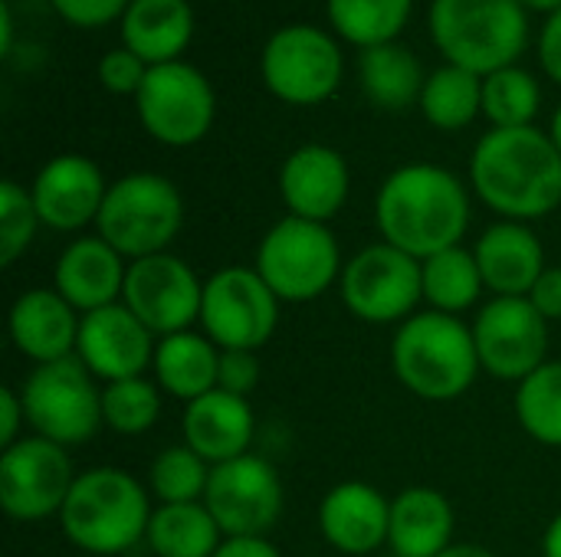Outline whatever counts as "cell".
Listing matches in <instances>:
<instances>
[{"label":"cell","mask_w":561,"mask_h":557,"mask_svg":"<svg viewBox=\"0 0 561 557\" xmlns=\"http://www.w3.org/2000/svg\"><path fill=\"white\" fill-rule=\"evenodd\" d=\"M477 197L506 220H539L561 204V154L536 125L493 128L470 158Z\"/></svg>","instance_id":"1"},{"label":"cell","mask_w":561,"mask_h":557,"mask_svg":"<svg viewBox=\"0 0 561 557\" xmlns=\"http://www.w3.org/2000/svg\"><path fill=\"white\" fill-rule=\"evenodd\" d=\"M375 213L385 243L424 263L460 246L470 223V194L447 167L404 164L381 184Z\"/></svg>","instance_id":"2"},{"label":"cell","mask_w":561,"mask_h":557,"mask_svg":"<svg viewBox=\"0 0 561 557\" xmlns=\"http://www.w3.org/2000/svg\"><path fill=\"white\" fill-rule=\"evenodd\" d=\"M59 522L79 552L92 557L122 555L148 535V492L128 473L99 466L76 476Z\"/></svg>","instance_id":"3"},{"label":"cell","mask_w":561,"mask_h":557,"mask_svg":"<svg viewBox=\"0 0 561 557\" xmlns=\"http://www.w3.org/2000/svg\"><path fill=\"white\" fill-rule=\"evenodd\" d=\"M391 364L401 384L424 401H454L483 371L473 328L447 312H421L401 322Z\"/></svg>","instance_id":"4"},{"label":"cell","mask_w":561,"mask_h":557,"mask_svg":"<svg viewBox=\"0 0 561 557\" xmlns=\"http://www.w3.org/2000/svg\"><path fill=\"white\" fill-rule=\"evenodd\" d=\"M431 36L450 66L490 76L516 66L529 43V20L519 0H434Z\"/></svg>","instance_id":"5"},{"label":"cell","mask_w":561,"mask_h":557,"mask_svg":"<svg viewBox=\"0 0 561 557\" xmlns=\"http://www.w3.org/2000/svg\"><path fill=\"white\" fill-rule=\"evenodd\" d=\"M95 227L99 236L131 263L158 256L174 243L184 227V200L178 187L161 174H125L108 184Z\"/></svg>","instance_id":"6"},{"label":"cell","mask_w":561,"mask_h":557,"mask_svg":"<svg viewBox=\"0 0 561 557\" xmlns=\"http://www.w3.org/2000/svg\"><path fill=\"white\" fill-rule=\"evenodd\" d=\"M256 272L279 302H312L342 272L339 243L325 223L289 213L263 236Z\"/></svg>","instance_id":"7"},{"label":"cell","mask_w":561,"mask_h":557,"mask_svg":"<svg viewBox=\"0 0 561 557\" xmlns=\"http://www.w3.org/2000/svg\"><path fill=\"white\" fill-rule=\"evenodd\" d=\"M26 423L36 437L59 446H76L95 437L102 420V391L92 384V371L79 358L36 364L20 391Z\"/></svg>","instance_id":"8"},{"label":"cell","mask_w":561,"mask_h":557,"mask_svg":"<svg viewBox=\"0 0 561 557\" xmlns=\"http://www.w3.org/2000/svg\"><path fill=\"white\" fill-rule=\"evenodd\" d=\"M342 49L339 43L309 23H293L276 30L260 56V72L266 89L289 105L329 102L342 82Z\"/></svg>","instance_id":"9"},{"label":"cell","mask_w":561,"mask_h":557,"mask_svg":"<svg viewBox=\"0 0 561 557\" xmlns=\"http://www.w3.org/2000/svg\"><path fill=\"white\" fill-rule=\"evenodd\" d=\"M135 105L145 131L168 148L197 144L210 131L217 115L210 79L197 66L181 59L151 66L141 92L135 95Z\"/></svg>","instance_id":"10"},{"label":"cell","mask_w":561,"mask_h":557,"mask_svg":"<svg viewBox=\"0 0 561 557\" xmlns=\"http://www.w3.org/2000/svg\"><path fill=\"white\" fill-rule=\"evenodd\" d=\"M279 299L256 269L230 266L204 282L201 325L220 351H256L270 341Z\"/></svg>","instance_id":"11"},{"label":"cell","mask_w":561,"mask_h":557,"mask_svg":"<svg viewBox=\"0 0 561 557\" xmlns=\"http://www.w3.org/2000/svg\"><path fill=\"white\" fill-rule=\"evenodd\" d=\"M424 295L421 259L391 243L365 246L342 269V299L348 312L371 325L408 322Z\"/></svg>","instance_id":"12"},{"label":"cell","mask_w":561,"mask_h":557,"mask_svg":"<svg viewBox=\"0 0 561 557\" xmlns=\"http://www.w3.org/2000/svg\"><path fill=\"white\" fill-rule=\"evenodd\" d=\"M72 483V463L53 440L26 437L0 456V506L16 522H39L62 512Z\"/></svg>","instance_id":"13"},{"label":"cell","mask_w":561,"mask_h":557,"mask_svg":"<svg viewBox=\"0 0 561 557\" xmlns=\"http://www.w3.org/2000/svg\"><path fill=\"white\" fill-rule=\"evenodd\" d=\"M204 506L227 538H263L283 512V483L260 456H237L210 469Z\"/></svg>","instance_id":"14"},{"label":"cell","mask_w":561,"mask_h":557,"mask_svg":"<svg viewBox=\"0 0 561 557\" xmlns=\"http://www.w3.org/2000/svg\"><path fill=\"white\" fill-rule=\"evenodd\" d=\"M480 368L500 381H526L546 364L549 322L526 295H496L473 322Z\"/></svg>","instance_id":"15"},{"label":"cell","mask_w":561,"mask_h":557,"mask_svg":"<svg viewBox=\"0 0 561 557\" xmlns=\"http://www.w3.org/2000/svg\"><path fill=\"white\" fill-rule=\"evenodd\" d=\"M122 302L135 312V318H141L151 335L168 338L187 332L191 322H201L204 282L184 259L158 253L128 266Z\"/></svg>","instance_id":"16"},{"label":"cell","mask_w":561,"mask_h":557,"mask_svg":"<svg viewBox=\"0 0 561 557\" xmlns=\"http://www.w3.org/2000/svg\"><path fill=\"white\" fill-rule=\"evenodd\" d=\"M76 358L108 384L141 378V371L154 364V335L125 302H115L82 315Z\"/></svg>","instance_id":"17"},{"label":"cell","mask_w":561,"mask_h":557,"mask_svg":"<svg viewBox=\"0 0 561 557\" xmlns=\"http://www.w3.org/2000/svg\"><path fill=\"white\" fill-rule=\"evenodd\" d=\"M105 194L108 184L99 164L82 154H59L46 161L30 187L39 223L59 233H72L92 223L102 210Z\"/></svg>","instance_id":"18"},{"label":"cell","mask_w":561,"mask_h":557,"mask_svg":"<svg viewBox=\"0 0 561 557\" xmlns=\"http://www.w3.org/2000/svg\"><path fill=\"white\" fill-rule=\"evenodd\" d=\"M279 194L293 217L325 223L348 200V164L329 144H302L283 161Z\"/></svg>","instance_id":"19"},{"label":"cell","mask_w":561,"mask_h":557,"mask_svg":"<svg viewBox=\"0 0 561 557\" xmlns=\"http://www.w3.org/2000/svg\"><path fill=\"white\" fill-rule=\"evenodd\" d=\"M76 309L53 289H30L10 309V338L20 355L36 364H53L72 358L79 345Z\"/></svg>","instance_id":"20"},{"label":"cell","mask_w":561,"mask_h":557,"mask_svg":"<svg viewBox=\"0 0 561 557\" xmlns=\"http://www.w3.org/2000/svg\"><path fill=\"white\" fill-rule=\"evenodd\" d=\"M102 236H82L69 243L56 263V292L82 315L115 305L125 289L128 266Z\"/></svg>","instance_id":"21"},{"label":"cell","mask_w":561,"mask_h":557,"mask_svg":"<svg viewBox=\"0 0 561 557\" xmlns=\"http://www.w3.org/2000/svg\"><path fill=\"white\" fill-rule=\"evenodd\" d=\"M319 525L332 548L345 555H368L388 542L391 502L365 483H342L322 499Z\"/></svg>","instance_id":"22"},{"label":"cell","mask_w":561,"mask_h":557,"mask_svg":"<svg viewBox=\"0 0 561 557\" xmlns=\"http://www.w3.org/2000/svg\"><path fill=\"white\" fill-rule=\"evenodd\" d=\"M473 256L483 272V286L496 295H529L539 276L546 272L542 243L519 220L493 223L480 236Z\"/></svg>","instance_id":"23"},{"label":"cell","mask_w":561,"mask_h":557,"mask_svg":"<svg viewBox=\"0 0 561 557\" xmlns=\"http://www.w3.org/2000/svg\"><path fill=\"white\" fill-rule=\"evenodd\" d=\"M253 440V410L247 397L210 391L184 410V443L210 466L247 456Z\"/></svg>","instance_id":"24"},{"label":"cell","mask_w":561,"mask_h":557,"mask_svg":"<svg viewBox=\"0 0 561 557\" xmlns=\"http://www.w3.org/2000/svg\"><path fill=\"white\" fill-rule=\"evenodd\" d=\"M122 26V46L148 66L178 62L194 36V10L187 0H131Z\"/></svg>","instance_id":"25"},{"label":"cell","mask_w":561,"mask_h":557,"mask_svg":"<svg viewBox=\"0 0 561 557\" xmlns=\"http://www.w3.org/2000/svg\"><path fill=\"white\" fill-rule=\"evenodd\" d=\"M454 538V509L437 489H408L391 502L388 545L401 557H440Z\"/></svg>","instance_id":"26"},{"label":"cell","mask_w":561,"mask_h":557,"mask_svg":"<svg viewBox=\"0 0 561 557\" xmlns=\"http://www.w3.org/2000/svg\"><path fill=\"white\" fill-rule=\"evenodd\" d=\"M154 374L168 394L191 404V401L217 391L220 348L210 338L194 335V332L168 335L154 348Z\"/></svg>","instance_id":"27"},{"label":"cell","mask_w":561,"mask_h":557,"mask_svg":"<svg viewBox=\"0 0 561 557\" xmlns=\"http://www.w3.org/2000/svg\"><path fill=\"white\" fill-rule=\"evenodd\" d=\"M358 79L365 95L391 112H401L414 102H421L424 82L427 76L421 72V62L411 49H404L401 43H385V46H371L362 49L358 59Z\"/></svg>","instance_id":"28"},{"label":"cell","mask_w":561,"mask_h":557,"mask_svg":"<svg viewBox=\"0 0 561 557\" xmlns=\"http://www.w3.org/2000/svg\"><path fill=\"white\" fill-rule=\"evenodd\" d=\"M220 535L224 532L204 502H184L151 512L145 538L158 557H214Z\"/></svg>","instance_id":"29"},{"label":"cell","mask_w":561,"mask_h":557,"mask_svg":"<svg viewBox=\"0 0 561 557\" xmlns=\"http://www.w3.org/2000/svg\"><path fill=\"white\" fill-rule=\"evenodd\" d=\"M421 112L440 131L467 128L483 112V76L444 62L424 82Z\"/></svg>","instance_id":"30"},{"label":"cell","mask_w":561,"mask_h":557,"mask_svg":"<svg viewBox=\"0 0 561 557\" xmlns=\"http://www.w3.org/2000/svg\"><path fill=\"white\" fill-rule=\"evenodd\" d=\"M332 30L358 49L385 46L401 36L414 0H325Z\"/></svg>","instance_id":"31"},{"label":"cell","mask_w":561,"mask_h":557,"mask_svg":"<svg viewBox=\"0 0 561 557\" xmlns=\"http://www.w3.org/2000/svg\"><path fill=\"white\" fill-rule=\"evenodd\" d=\"M421 279H424V299L434 305V312H447V315L470 309L483 292V272L477 266V256L463 246L424 259Z\"/></svg>","instance_id":"32"},{"label":"cell","mask_w":561,"mask_h":557,"mask_svg":"<svg viewBox=\"0 0 561 557\" xmlns=\"http://www.w3.org/2000/svg\"><path fill=\"white\" fill-rule=\"evenodd\" d=\"M516 417L533 440L561 446V361H546L539 371L519 381Z\"/></svg>","instance_id":"33"},{"label":"cell","mask_w":561,"mask_h":557,"mask_svg":"<svg viewBox=\"0 0 561 557\" xmlns=\"http://www.w3.org/2000/svg\"><path fill=\"white\" fill-rule=\"evenodd\" d=\"M542 105V89L533 72L510 66L483 76V115L493 128H526L536 121Z\"/></svg>","instance_id":"34"},{"label":"cell","mask_w":561,"mask_h":557,"mask_svg":"<svg viewBox=\"0 0 561 557\" xmlns=\"http://www.w3.org/2000/svg\"><path fill=\"white\" fill-rule=\"evenodd\" d=\"M210 463L197 456L187 443L184 446H168L148 473L151 492L161 499V506H184V502H201L207 496L210 483Z\"/></svg>","instance_id":"35"},{"label":"cell","mask_w":561,"mask_h":557,"mask_svg":"<svg viewBox=\"0 0 561 557\" xmlns=\"http://www.w3.org/2000/svg\"><path fill=\"white\" fill-rule=\"evenodd\" d=\"M161 414V397L158 387L145 378H125V381H112L102 391V420L108 430L125 433V437H138L145 430H151V423Z\"/></svg>","instance_id":"36"},{"label":"cell","mask_w":561,"mask_h":557,"mask_svg":"<svg viewBox=\"0 0 561 557\" xmlns=\"http://www.w3.org/2000/svg\"><path fill=\"white\" fill-rule=\"evenodd\" d=\"M39 227L30 190L13 181L0 184V266H10L30 243Z\"/></svg>","instance_id":"37"},{"label":"cell","mask_w":561,"mask_h":557,"mask_svg":"<svg viewBox=\"0 0 561 557\" xmlns=\"http://www.w3.org/2000/svg\"><path fill=\"white\" fill-rule=\"evenodd\" d=\"M148 62L141 56H135L131 49L118 46L108 49L99 59V82L112 92V95H138L145 79H148Z\"/></svg>","instance_id":"38"},{"label":"cell","mask_w":561,"mask_h":557,"mask_svg":"<svg viewBox=\"0 0 561 557\" xmlns=\"http://www.w3.org/2000/svg\"><path fill=\"white\" fill-rule=\"evenodd\" d=\"M131 0H53V10L79 30H99L112 20H122Z\"/></svg>","instance_id":"39"},{"label":"cell","mask_w":561,"mask_h":557,"mask_svg":"<svg viewBox=\"0 0 561 557\" xmlns=\"http://www.w3.org/2000/svg\"><path fill=\"white\" fill-rule=\"evenodd\" d=\"M256 384H260L256 351H220V374H217L220 391L247 397Z\"/></svg>","instance_id":"40"},{"label":"cell","mask_w":561,"mask_h":557,"mask_svg":"<svg viewBox=\"0 0 561 557\" xmlns=\"http://www.w3.org/2000/svg\"><path fill=\"white\" fill-rule=\"evenodd\" d=\"M536 312L546 322H559L561 318V266H546V272L539 276V282L533 286V292L526 295Z\"/></svg>","instance_id":"41"},{"label":"cell","mask_w":561,"mask_h":557,"mask_svg":"<svg viewBox=\"0 0 561 557\" xmlns=\"http://www.w3.org/2000/svg\"><path fill=\"white\" fill-rule=\"evenodd\" d=\"M539 62L542 69L561 85V10H556L539 36Z\"/></svg>","instance_id":"42"},{"label":"cell","mask_w":561,"mask_h":557,"mask_svg":"<svg viewBox=\"0 0 561 557\" xmlns=\"http://www.w3.org/2000/svg\"><path fill=\"white\" fill-rule=\"evenodd\" d=\"M23 420H26V410H23V401H20V394H13V391H0V446L3 450H10L20 437V427H23Z\"/></svg>","instance_id":"43"},{"label":"cell","mask_w":561,"mask_h":557,"mask_svg":"<svg viewBox=\"0 0 561 557\" xmlns=\"http://www.w3.org/2000/svg\"><path fill=\"white\" fill-rule=\"evenodd\" d=\"M214 557H283L266 538H227Z\"/></svg>","instance_id":"44"},{"label":"cell","mask_w":561,"mask_h":557,"mask_svg":"<svg viewBox=\"0 0 561 557\" xmlns=\"http://www.w3.org/2000/svg\"><path fill=\"white\" fill-rule=\"evenodd\" d=\"M542 552H546V557H561V515L549 525V532L542 538Z\"/></svg>","instance_id":"45"},{"label":"cell","mask_w":561,"mask_h":557,"mask_svg":"<svg viewBox=\"0 0 561 557\" xmlns=\"http://www.w3.org/2000/svg\"><path fill=\"white\" fill-rule=\"evenodd\" d=\"M0 26H3V36H0V49L7 53V49L13 46V13H10V7H7V3L0 7Z\"/></svg>","instance_id":"46"},{"label":"cell","mask_w":561,"mask_h":557,"mask_svg":"<svg viewBox=\"0 0 561 557\" xmlns=\"http://www.w3.org/2000/svg\"><path fill=\"white\" fill-rule=\"evenodd\" d=\"M440 557H496L490 555L486 548H480V545H450L447 552Z\"/></svg>","instance_id":"47"},{"label":"cell","mask_w":561,"mask_h":557,"mask_svg":"<svg viewBox=\"0 0 561 557\" xmlns=\"http://www.w3.org/2000/svg\"><path fill=\"white\" fill-rule=\"evenodd\" d=\"M526 10H536V13H556V10H561V0H519Z\"/></svg>","instance_id":"48"},{"label":"cell","mask_w":561,"mask_h":557,"mask_svg":"<svg viewBox=\"0 0 561 557\" xmlns=\"http://www.w3.org/2000/svg\"><path fill=\"white\" fill-rule=\"evenodd\" d=\"M552 141H556V148H559L561 154V105L559 112H556V118H552Z\"/></svg>","instance_id":"49"},{"label":"cell","mask_w":561,"mask_h":557,"mask_svg":"<svg viewBox=\"0 0 561 557\" xmlns=\"http://www.w3.org/2000/svg\"><path fill=\"white\" fill-rule=\"evenodd\" d=\"M385 557H401V555H394V552H391V555H385Z\"/></svg>","instance_id":"50"},{"label":"cell","mask_w":561,"mask_h":557,"mask_svg":"<svg viewBox=\"0 0 561 557\" xmlns=\"http://www.w3.org/2000/svg\"><path fill=\"white\" fill-rule=\"evenodd\" d=\"M79 557H92V555H79Z\"/></svg>","instance_id":"51"}]
</instances>
